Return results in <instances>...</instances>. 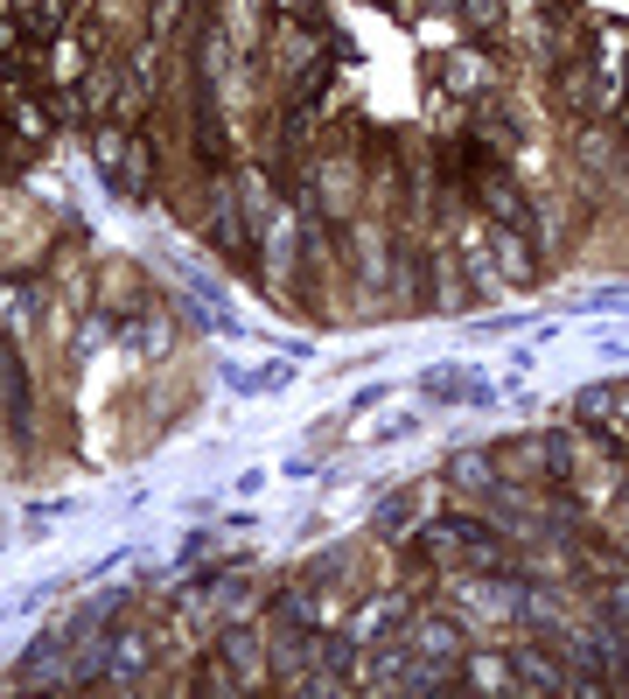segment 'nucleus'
I'll list each match as a JSON object with an SVG mask.
<instances>
[{
    "mask_svg": "<svg viewBox=\"0 0 629 699\" xmlns=\"http://www.w3.org/2000/svg\"><path fill=\"white\" fill-rule=\"evenodd\" d=\"M155 664V637H147V623H112V637H106V678L112 686H140V672Z\"/></svg>",
    "mask_w": 629,
    "mask_h": 699,
    "instance_id": "obj_1",
    "label": "nucleus"
},
{
    "mask_svg": "<svg viewBox=\"0 0 629 699\" xmlns=\"http://www.w3.org/2000/svg\"><path fill=\"white\" fill-rule=\"evenodd\" d=\"M399 623H406L399 594H371V602H357L350 615H343V637H350V651H363V643H385Z\"/></svg>",
    "mask_w": 629,
    "mask_h": 699,
    "instance_id": "obj_2",
    "label": "nucleus"
},
{
    "mask_svg": "<svg viewBox=\"0 0 629 699\" xmlns=\"http://www.w3.org/2000/svg\"><path fill=\"white\" fill-rule=\"evenodd\" d=\"M455 602L469 615H483V623H510L525 602V588H510V580H455Z\"/></svg>",
    "mask_w": 629,
    "mask_h": 699,
    "instance_id": "obj_3",
    "label": "nucleus"
},
{
    "mask_svg": "<svg viewBox=\"0 0 629 699\" xmlns=\"http://www.w3.org/2000/svg\"><path fill=\"white\" fill-rule=\"evenodd\" d=\"M36 315H42L36 280H0V336L28 343V336H36Z\"/></svg>",
    "mask_w": 629,
    "mask_h": 699,
    "instance_id": "obj_4",
    "label": "nucleus"
},
{
    "mask_svg": "<svg viewBox=\"0 0 629 699\" xmlns=\"http://www.w3.org/2000/svg\"><path fill=\"white\" fill-rule=\"evenodd\" d=\"M510 672H518V692H567V664H559V651H545V643L518 651Z\"/></svg>",
    "mask_w": 629,
    "mask_h": 699,
    "instance_id": "obj_5",
    "label": "nucleus"
},
{
    "mask_svg": "<svg viewBox=\"0 0 629 699\" xmlns=\"http://www.w3.org/2000/svg\"><path fill=\"white\" fill-rule=\"evenodd\" d=\"M476 196H483L490 224H510V231H532V204H525V196L510 189L504 175H483V182H476Z\"/></svg>",
    "mask_w": 629,
    "mask_h": 699,
    "instance_id": "obj_6",
    "label": "nucleus"
},
{
    "mask_svg": "<svg viewBox=\"0 0 629 699\" xmlns=\"http://www.w3.org/2000/svg\"><path fill=\"white\" fill-rule=\"evenodd\" d=\"M490 259H496V273H510V287H532V253H525V231H510V224H496L490 231Z\"/></svg>",
    "mask_w": 629,
    "mask_h": 699,
    "instance_id": "obj_7",
    "label": "nucleus"
},
{
    "mask_svg": "<svg viewBox=\"0 0 629 699\" xmlns=\"http://www.w3.org/2000/svg\"><path fill=\"white\" fill-rule=\"evenodd\" d=\"M406 651H420V658L448 664V658H461V637H455V623H441V615H420V623L406 629Z\"/></svg>",
    "mask_w": 629,
    "mask_h": 699,
    "instance_id": "obj_8",
    "label": "nucleus"
},
{
    "mask_svg": "<svg viewBox=\"0 0 629 699\" xmlns=\"http://www.w3.org/2000/svg\"><path fill=\"white\" fill-rule=\"evenodd\" d=\"M0 406H8L14 427H28V371H22V357H14L8 336H0Z\"/></svg>",
    "mask_w": 629,
    "mask_h": 699,
    "instance_id": "obj_9",
    "label": "nucleus"
},
{
    "mask_svg": "<svg viewBox=\"0 0 629 699\" xmlns=\"http://www.w3.org/2000/svg\"><path fill=\"white\" fill-rule=\"evenodd\" d=\"M461 686L469 692H518V672H510V658H496V651H476V658H461Z\"/></svg>",
    "mask_w": 629,
    "mask_h": 699,
    "instance_id": "obj_10",
    "label": "nucleus"
},
{
    "mask_svg": "<svg viewBox=\"0 0 629 699\" xmlns=\"http://www.w3.org/2000/svg\"><path fill=\"white\" fill-rule=\"evenodd\" d=\"M496 476H504V469H496V455H483V447H461V455L448 462L455 490H496Z\"/></svg>",
    "mask_w": 629,
    "mask_h": 699,
    "instance_id": "obj_11",
    "label": "nucleus"
},
{
    "mask_svg": "<svg viewBox=\"0 0 629 699\" xmlns=\"http://www.w3.org/2000/svg\"><path fill=\"white\" fill-rule=\"evenodd\" d=\"M267 273L273 280L294 273V218H267Z\"/></svg>",
    "mask_w": 629,
    "mask_h": 699,
    "instance_id": "obj_12",
    "label": "nucleus"
},
{
    "mask_svg": "<svg viewBox=\"0 0 629 699\" xmlns=\"http://www.w3.org/2000/svg\"><path fill=\"white\" fill-rule=\"evenodd\" d=\"M147 169H155V147H147V140H134V147H126V161H120L112 175H120V189H140V182H147Z\"/></svg>",
    "mask_w": 629,
    "mask_h": 699,
    "instance_id": "obj_13",
    "label": "nucleus"
},
{
    "mask_svg": "<svg viewBox=\"0 0 629 699\" xmlns=\"http://www.w3.org/2000/svg\"><path fill=\"white\" fill-rule=\"evenodd\" d=\"M126 343H134L140 357H169V322H134V329H126Z\"/></svg>",
    "mask_w": 629,
    "mask_h": 699,
    "instance_id": "obj_14",
    "label": "nucleus"
},
{
    "mask_svg": "<svg viewBox=\"0 0 629 699\" xmlns=\"http://www.w3.org/2000/svg\"><path fill=\"white\" fill-rule=\"evenodd\" d=\"M574 406H581V420H616V385H588Z\"/></svg>",
    "mask_w": 629,
    "mask_h": 699,
    "instance_id": "obj_15",
    "label": "nucleus"
},
{
    "mask_svg": "<svg viewBox=\"0 0 629 699\" xmlns=\"http://www.w3.org/2000/svg\"><path fill=\"white\" fill-rule=\"evenodd\" d=\"M106 343H112V308H91L77 329V350H106Z\"/></svg>",
    "mask_w": 629,
    "mask_h": 699,
    "instance_id": "obj_16",
    "label": "nucleus"
},
{
    "mask_svg": "<svg viewBox=\"0 0 629 699\" xmlns=\"http://www.w3.org/2000/svg\"><path fill=\"white\" fill-rule=\"evenodd\" d=\"M91 155L106 161V169H120V161H126V133H120V126H98V133H91Z\"/></svg>",
    "mask_w": 629,
    "mask_h": 699,
    "instance_id": "obj_17",
    "label": "nucleus"
},
{
    "mask_svg": "<svg viewBox=\"0 0 629 699\" xmlns=\"http://www.w3.org/2000/svg\"><path fill=\"white\" fill-rule=\"evenodd\" d=\"M8 112H14V133H36V140H42V133H49V112L36 106V98H14Z\"/></svg>",
    "mask_w": 629,
    "mask_h": 699,
    "instance_id": "obj_18",
    "label": "nucleus"
},
{
    "mask_svg": "<svg viewBox=\"0 0 629 699\" xmlns=\"http://www.w3.org/2000/svg\"><path fill=\"white\" fill-rule=\"evenodd\" d=\"M602 609H608V623H616V629H629V574L602 588Z\"/></svg>",
    "mask_w": 629,
    "mask_h": 699,
    "instance_id": "obj_19",
    "label": "nucleus"
},
{
    "mask_svg": "<svg viewBox=\"0 0 629 699\" xmlns=\"http://www.w3.org/2000/svg\"><path fill=\"white\" fill-rule=\"evenodd\" d=\"M218 245H231V253H238V218H231V189H218Z\"/></svg>",
    "mask_w": 629,
    "mask_h": 699,
    "instance_id": "obj_20",
    "label": "nucleus"
},
{
    "mask_svg": "<svg viewBox=\"0 0 629 699\" xmlns=\"http://www.w3.org/2000/svg\"><path fill=\"white\" fill-rule=\"evenodd\" d=\"M434 266H441V308H461V302H469V294L455 287V253H441Z\"/></svg>",
    "mask_w": 629,
    "mask_h": 699,
    "instance_id": "obj_21",
    "label": "nucleus"
},
{
    "mask_svg": "<svg viewBox=\"0 0 629 699\" xmlns=\"http://www.w3.org/2000/svg\"><path fill=\"white\" fill-rule=\"evenodd\" d=\"M57 77H85V49L77 42H57Z\"/></svg>",
    "mask_w": 629,
    "mask_h": 699,
    "instance_id": "obj_22",
    "label": "nucleus"
},
{
    "mask_svg": "<svg viewBox=\"0 0 629 699\" xmlns=\"http://www.w3.org/2000/svg\"><path fill=\"white\" fill-rule=\"evenodd\" d=\"M476 71H483L476 57H455V63H448V85H476Z\"/></svg>",
    "mask_w": 629,
    "mask_h": 699,
    "instance_id": "obj_23",
    "label": "nucleus"
},
{
    "mask_svg": "<svg viewBox=\"0 0 629 699\" xmlns=\"http://www.w3.org/2000/svg\"><path fill=\"white\" fill-rule=\"evenodd\" d=\"M175 14H182V0H155V36H169Z\"/></svg>",
    "mask_w": 629,
    "mask_h": 699,
    "instance_id": "obj_24",
    "label": "nucleus"
},
{
    "mask_svg": "<svg viewBox=\"0 0 629 699\" xmlns=\"http://www.w3.org/2000/svg\"><path fill=\"white\" fill-rule=\"evenodd\" d=\"M8 49H14V22L0 14V63H8Z\"/></svg>",
    "mask_w": 629,
    "mask_h": 699,
    "instance_id": "obj_25",
    "label": "nucleus"
},
{
    "mask_svg": "<svg viewBox=\"0 0 629 699\" xmlns=\"http://www.w3.org/2000/svg\"><path fill=\"white\" fill-rule=\"evenodd\" d=\"M616 420H622V427H629V385H622V392H616Z\"/></svg>",
    "mask_w": 629,
    "mask_h": 699,
    "instance_id": "obj_26",
    "label": "nucleus"
},
{
    "mask_svg": "<svg viewBox=\"0 0 629 699\" xmlns=\"http://www.w3.org/2000/svg\"><path fill=\"white\" fill-rule=\"evenodd\" d=\"M622 531H629V496H622Z\"/></svg>",
    "mask_w": 629,
    "mask_h": 699,
    "instance_id": "obj_27",
    "label": "nucleus"
},
{
    "mask_svg": "<svg viewBox=\"0 0 629 699\" xmlns=\"http://www.w3.org/2000/svg\"><path fill=\"white\" fill-rule=\"evenodd\" d=\"M14 8H22V0H14Z\"/></svg>",
    "mask_w": 629,
    "mask_h": 699,
    "instance_id": "obj_28",
    "label": "nucleus"
}]
</instances>
